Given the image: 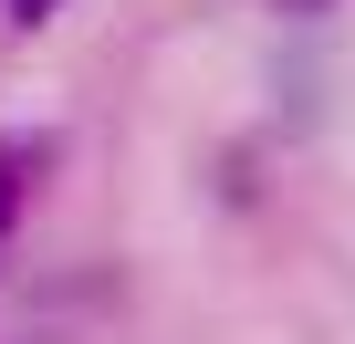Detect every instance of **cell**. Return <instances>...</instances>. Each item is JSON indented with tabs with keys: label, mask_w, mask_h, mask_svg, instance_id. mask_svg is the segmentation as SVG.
<instances>
[{
	"label": "cell",
	"mask_w": 355,
	"mask_h": 344,
	"mask_svg": "<svg viewBox=\"0 0 355 344\" xmlns=\"http://www.w3.org/2000/svg\"><path fill=\"white\" fill-rule=\"evenodd\" d=\"M32 167H42L32 136H0V230H11V209H21V188H32Z\"/></svg>",
	"instance_id": "cell-1"
},
{
	"label": "cell",
	"mask_w": 355,
	"mask_h": 344,
	"mask_svg": "<svg viewBox=\"0 0 355 344\" xmlns=\"http://www.w3.org/2000/svg\"><path fill=\"white\" fill-rule=\"evenodd\" d=\"M0 11H11V21H21V32H42V21H53V11H63V0H0Z\"/></svg>",
	"instance_id": "cell-2"
},
{
	"label": "cell",
	"mask_w": 355,
	"mask_h": 344,
	"mask_svg": "<svg viewBox=\"0 0 355 344\" xmlns=\"http://www.w3.org/2000/svg\"><path fill=\"white\" fill-rule=\"evenodd\" d=\"M272 11H293V21H324V11H334V0H272Z\"/></svg>",
	"instance_id": "cell-3"
}]
</instances>
